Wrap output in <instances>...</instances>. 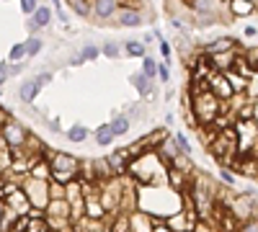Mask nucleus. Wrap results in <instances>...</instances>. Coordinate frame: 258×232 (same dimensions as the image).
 <instances>
[{"instance_id": "f257e3e1", "label": "nucleus", "mask_w": 258, "mask_h": 232, "mask_svg": "<svg viewBox=\"0 0 258 232\" xmlns=\"http://www.w3.org/2000/svg\"><path fill=\"white\" fill-rule=\"evenodd\" d=\"M126 176L137 186H168V163L158 150H147L145 155L132 160Z\"/></svg>"}, {"instance_id": "f03ea898", "label": "nucleus", "mask_w": 258, "mask_h": 232, "mask_svg": "<svg viewBox=\"0 0 258 232\" xmlns=\"http://www.w3.org/2000/svg\"><path fill=\"white\" fill-rule=\"evenodd\" d=\"M188 114L194 116L197 126H212L222 116V101L212 91H197L188 98Z\"/></svg>"}, {"instance_id": "7ed1b4c3", "label": "nucleus", "mask_w": 258, "mask_h": 232, "mask_svg": "<svg viewBox=\"0 0 258 232\" xmlns=\"http://www.w3.org/2000/svg\"><path fill=\"white\" fill-rule=\"evenodd\" d=\"M207 150L212 158H217L220 165L230 168L232 160L240 155V144H238V134H235V126H225V129H220L217 134H214V139L207 144Z\"/></svg>"}, {"instance_id": "20e7f679", "label": "nucleus", "mask_w": 258, "mask_h": 232, "mask_svg": "<svg viewBox=\"0 0 258 232\" xmlns=\"http://www.w3.org/2000/svg\"><path fill=\"white\" fill-rule=\"evenodd\" d=\"M188 11L197 21V26H212V24H220V21H230L232 16L227 8V0H191Z\"/></svg>"}, {"instance_id": "39448f33", "label": "nucleus", "mask_w": 258, "mask_h": 232, "mask_svg": "<svg viewBox=\"0 0 258 232\" xmlns=\"http://www.w3.org/2000/svg\"><path fill=\"white\" fill-rule=\"evenodd\" d=\"M21 188H24V194L29 196L31 206L41 209V212L49 206V201H52V181L34 178L31 173H24V178H21Z\"/></svg>"}, {"instance_id": "423d86ee", "label": "nucleus", "mask_w": 258, "mask_h": 232, "mask_svg": "<svg viewBox=\"0 0 258 232\" xmlns=\"http://www.w3.org/2000/svg\"><path fill=\"white\" fill-rule=\"evenodd\" d=\"M49 163H52V181L68 186L70 181L80 178V160H78L75 155L57 150V152L49 158Z\"/></svg>"}, {"instance_id": "0eeeda50", "label": "nucleus", "mask_w": 258, "mask_h": 232, "mask_svg": "<svg viewBox=\"0 0 258 232\" xmlns=\"http://www.w3.org/2000/svg\"><path fill=\"white\" fill-rule=\"evenodd\" d=\"M235 134H238L240 155H258V121L255 119H235Z\"/></svg>"}, {"instance_id": "6e6552de", "label": "nucleus", "mask_w": 258, "mask_h": 232, "mask_svg": "<svg viewBox=\"0 0 258 232\" xmlns=\"http://www.w3.org/2000/svg\"><path fill=\"white\" fill-rule=\"evenodd\" d=\"M29 137H31V132L26 129L24 124H21L18 119H11L3 129H0V139H3L11 150H18V147H26V142H29Z\"/></svg>"}, {"instance_id": "1a4fd4ad", "label": "nucleus", "mask_w": 258, "mask_h": 232, "mask_svg": "<svg viewBox=\"0 0 258 232\" xmlns=\"http://www.w3.org/2000/svg\"><path fill=\"white\" fill-rule=\"evenodd\" d=\"M197 222H199L197 209H194V206H183L181 212L170 214V217L165 219V229H168V232H194Z\"/></svg>"}, {"instance_id": "9d476101", "label": "nucleus", "mask_w": 258, "mask_h": 232, "mask_svg": "<svg viewBox=\"0 0 258 232\" xmlns=\"http://www.w3.org/2000/svg\"><path fill=\"white\" fill-rule=\"evenodd\" d=\"M111 24H114V26H124V29H140V26L145 24V16H142V11L135 8V6H121V8L116 11V16H114Z\"/></svg>"}, {"instance_id": "9b49d317", "label": "nucleus", "mask_w": 258, "mask_h": 232, "mask_svg": "<svg viewBox=\"0 0 258 232\" xmlns=\"http://www.w3.org/2000/svg\"><path fill=\"white\" fill-rule=\"evenodd\" d=\"M91 3H93V21L96 24H111L124 0H91Z\"/></svg>"}, {"instance_id": "f8f14e48", "label": "nucleus", "mask_w": 258, "mask_h": 232, "mask_svg": "<svg viewBox=\"0 0 258 232\" xmlns=\"http://www.w3.org/2000/svg\"><path fill=\"white\" fill-rule=\"evenodd\" d=\"M209 91L217 96L220 101H230V98L235 96V88L230 86L227 75H225V72H217V70L209 75Z\"/></svg>"}, {"instance_id": "ddd939ff", "label": "nucleus", "mask_w": 258, "mask_h": 232, "mask_svg": "<svg viewBox=\"0 0 258 232\" xmlns=\"http://www.w3.org/2000/svg\"><path fill=\"white\" fill-rule=\"evenodd\" d=\"M232 49H238V41H235L232 36H217V39L207 41V44L202 47V52H204L207 57H214V54H225V52H232Z\"/></svg>"}, {"instance_id": "4468645a", "label": "nucleus", "mask_w": 258, "mask_h": 232, "mask_svg": "<svg viewBox=\"0 0 258 232\" xmlns=\"http://www.w3.org/2000/svg\"><path fill=\"white\" fill-rule=\"evenodd\" d=\"M73 229H75V232H109V222L85 214V217H80V219L73 222Z\"/></svg>"}, {"instance_id": "2eb2a0df", "label": "nucleus", "mask_w": 258, "mask_h": 232, "mask_svg": "<svg viewBox=\"0 0 258 232\" xmlns=\"http://www.w3.org/2000/svg\"><path fill=\"white\" fill-rule=\"evenodd\" d=\"M6 204L13 209V212H18L21 217L31 212V201H29V196L24 194V188H16L13 194H8V196H6Z\"/></svg>"}, {"instance_id": "dca6fc26", "label": "nucleus", "mask_w": 258, "mask_h": 232, "mask_svg": "<svg viewBox=\"0 0 258 232\" xmlns=\"http://www.w3.org/2000/svg\"><path fill=\"white\" fill-rule=\"evenodd\" d=\"M129 80H132V86L137 88V93H140L142 98H150V101L155 98V80H150L145 72H135Z\"/></svg>"}, {"instance_id": "f3484780", "label": "nucleus", "mask_w": 258, "mask_h": 232, "mask_svg": "<svg viewBox=\"0 0 258 232\" xmlns=\"http://www.w3.org/2000/svg\"><path fill=\"white\" fill-rule=\"evenodd\" d=\"M109 163H111L116 176H126L129 173V165H132V155L126 152V147H121V150H116L114 155H109Z\"/></svg>"}, {"instance_id": "a211bd4d", "label": "nucleus", "mask_w": 258, "mask_h": 232, "mask_svg": "<svg viewBox=\"0 0 258 232\" xmlns=\"http://www.w3.org/2000/svg\"><path fill=\"white\" fill-rule=\"evenodd\" d=\"M227 8H230L232 18H248L258 11V6L250 3V0H227Z\"/></svg>"}, {"instance_id": "6ab92c4d", "label": "nucleus", "mask_w": 258, "mask_h": 232, "mask_svg": "<svg viewBox=\"0 0 258 232\" xmlns=\"http://www.w3.org/2000/svg\"><path fill=\"white\" fill-rule=\"evenodd\" d=\"M93 171H96V181H98V183H106V181L116 178L109 158H96V160H93Z\"/></svg>"}, {"instance_id": "aec40b11", "label": "nucleus", "mask_w": 258, "mask_h": 232, "mask_svg": "<svg viewBox=\"0 0 258 232\" xmlns=\"http://www.w3.org/2000/svg\"><path fill=\"white\" fill-rule=\"evenodd\" d=\"M39 91H41V88L36 86V80L29 78V80H24V83L18 86V98L24 101V103H34V98L39 96Z\"/></svg>"}, {"instance_id": "412c9836", "label": "nucleus", "mask_w": 258, "mask_h": 232, "mask_svg": "<svg viewBox=\"0 0 258 232\" xmlns=\"http://www.w3.org/2000/svg\"><path fill=\"white\" fill-rule=\"evenodd\" d=\"M158 152H160V158L170 165V163H173L176 158H181V150H178V144H176V139L173 137H170V139H165L160 147H158Z\"/></svg>"}, {"instance_id": "4be33fe9", "label": "nucleus", "mask_w": 258, "mask_h": 232, "mask_svg": "<svg viewBox=\"0 0 258 232\" xmlns=\"http://www.w3.org/2000/svg\"><path fill=\"white\" fill-rule=\"evenodd\" d=\"M34 178H44V181H52V163L47 158H39L34 165H31V171H29Z\"/></svg>"}, {"instance_id": "5701e85b", "label": "nucleus", "mask_w": 258, "mask_h": 232, "mask_svg": "<svg viewBox=\"0 0 258 232\" xmlns=\"http://www.w3.org/2000/svg\"><path fill=\"white\" fill-rule=\"evenodd\" d=\"M114 137H116V134H114V129H111V124H101L98 129L93 132V139H96L98 147H109V144L114 142Z\"/></svg>"}, {"instance_id": "b1692460", "label": "nucleus", "mask_w": 258, "mask_h": 232, "mask_svg": "<svg viewBox=\"0 0 258 232\" xmlns=\"http://www.w3.org/2000/svg\"><path fill=\"white\" fill-rule=\"evenodd\" d=\"M109 232H135V229H132V217L124 214V212H119L116 219L109 222Z\"/></svg>"}, {"instance_id": "393cba45", "label": "nucleus", "mask_w": 258, "mask_h": 232, "mask_svg": "<svg viewBox=\"0 0 258 232\" xmlns=\"http://www.w3.org/2000/svg\"><path fill=\"white\" fill-rule=\"evenodd\" d=\"M52 16H54V11H52L49 6H44V3H41V6L34 11V16H31V18L36 21V24H39L41 29H47V26L52 24Z\"/></svg>"}, {"instance_id": "a878e982", "label": "nucleus", "mask_w": 258, "mask_h": 232, "mask_svg": "<svg viewBox=\"0 0 258 232\" xmlns=\"http://www.w3.org/2000/svg\"><path fill=\"white\" fill-rule=\"evenodd\" d=\"M170 137H173L170 132H165V129H155L150 137H142V139H145V144H147V150H158V147H160L165 139H170Z\"/></svg>"}, {"instance_id": "bb28decb", "label": "nucleus", "mask_w": 258, "mask_h": 232, "mask_svg": "<svg viewBox=\"0 0 258 232\" xmlns=\"http://www.w3.org/2000/svg\"><path fill=\"white\" fill-rule=\"evenodd\" d=\"M68 3L80 18H93V3L91 0H68Z\"/></svg>"}, {"instance_id": "cd10ccee", "label": "nucleus", "mask_w": 258, "mask_h": 232, "mask_svg": "<svg viewBox=\"0 0 258 232\" xmlns=\"http://www.w3.org/2000/svg\"><path fill=\"white\" fill-rule=\"evenodd\" d=\"M109 124H111L114 134H116V137H121V134H126V132H129V126H132V119H129L126 114H121V116H114Z\"/></svg>"}, {"instance_id": "c85d7f7f", "label": "nucleus", "mask_w": 258, "mask_h": 232, "mask_svg": "<svg viewBox=\"0 0 258 232\" xmlns=\"http://www.w3.org/2000/svg\"><path fill=\"white\" fill-rule=\"evenodd\" d=\"M88 129H85V126L83 124H75V126H70V129H68V134H64V137H68L70 142H75V144H80V142H85V139H88Z\"/></svg>"}, {"instance_id": "c756f323", "label": "nucleus", "mask_w": 258, "mask_h": 232, "mask_svg": "<svg viewBox=\"0 0 258 232\" xmlns=\"http://www.w3.org/2000/svg\"><path fill=\"white\" fill-rule=\"evenodd\" d=\"M124 54L126 57H147V52H145V44H142V41H132V39H129V41H124Z\"/></svg>"}, {"instance_id": "7c9ffc66", "label": "nucleus", "mask_w": 258, "mask_h": 232, "mask_svg": "<svg viewBox=\"0 0 258 232\" xmlns=\"http://www.w3.org/2000/svg\"><path fill=\"white\" fill-rule=\"evenodd\" d=\"M101 52H103V57H109V59H119L124 47L119 44V41H106V44L101 47Z\"/></svg>"}, {"instance_id": "2f4dec72", "label": "nucleus", "mask_w": 258, "mask_h": 232, "mask_svg": "<svg viewBox=\"0 0 258 232\" xmlns=\"http://www.w3.org/2000/svg\"><path fill=\"white\" fill-rule=\"evenodd\" d=\"M158 65H160V62H155L150 54H147V57H142V72H145L150 80H155V78H158Z\"/></svg>"}, {"instance_id": "473e14b6", "label": "nucleus", "mask_w": 258, "mask_h": 232, "mask_svg": "<svg viewBox=\"0 0 258 232\" xmlns=\"http://www.w3.org/2000/svg\"><path fill=\"white\" fill-rule=\"evenodd\" d=\"M173 139H176V144H178V150H181V155H186V158H191V142H188V137H186V132H176L173 134Z\"/></svg>"}, {"instance_id": "72a5a7b5", "label": "nucleus", "mask_w": 258, "mask_h": 232, "mask_svg": "<svg viewBox=\"0 0 258 232\" xmlns=\"http://www.w3.org/2000/svg\"><path fill=\"white\" fill-rule=\"evenodd\" d=\"M243 59L248 62V67H250L253 72H258V44H255V47H248V49L243 52Z\"/></svg>"}, {"instance_id": "f704fd0d", "label": "nucleus", "mask_w": 258, "mask_h": 232, "mask_svg": "<svg viewBox=\"0 0 258 232\" xmlns=\"http://www.w3.org/2000/svg\"><path fill=\"white\" fill-rule=\"evenodd\" d=\"M8 57H11V62H24V57H29V52H26V41H21V44H13Z\"/></svg>"}, {"instance_id": "c9c22d12", "label": "nucleus", "mask_w": 258, "mask_h": 232, "mask_svg": "<svg viewBox=\"0 0 258 232\" xmlns=\"http://www.w3.org/2000/svg\"><path fill=\"white\" fill-rule=\"evenodd\" d=\"M41 47H44V41H41L39 36H29V39H26V52H29V57H36V54L41 52Z\"/></svg>"}, {"instance_id": "e433bc0d", "label": "nucleus", "mask_w": 258, "mask_h": 232, "mask_svg": "<svg viewBox=\"0 0 258 232\" xmlns=\"http://www.w3.org/2000/svg\"><path fill=\"white\" fill-rule=\"evenodd\" d=\"M80 54H83L85 62H91V59H98L103 52H101V47H96V44H85V47L80 49Z\"/></svg>"}, {"instance_id": "4c0bfd02", "label": "nucleus", "mask_w": 258, "mask_h": 232, "mask_svg": "<svg viewBox=\"0 0 258 232\" xmlns=\"http://www.w3.org/2000/svg\"><path fill=\"white\" fill-rule=\"evenodd\" d=\"M220 181L225 183V186H235V173H232V168H220Z\"/></svg>"}, {"instance_id": "58836bf2", "label": "nucleus", "mask_w": 258, "mask_h": 232, "mask_svg": "<svg viewBox=\"0 0 258 232\" xmlns=\"http://www.w3.org/2000/svg\"><path fill=\"white\" fill-rule=\"evenodd\" d=\"M39 6H41L39 0H21V13H26V16H34V11H36Z\"/></svg>"}, {"instance_id": "ea45409f", "label": "nucleus", "mask_w": 258, "mask_h": 232, "mask_svg": "<svg viewBox=\"0 0 258 232\" xmlns=\"http://www.w3.org/2000/svg\"><path fill=\"white\" fill-rule=\"evenodd\" d=\"M238 232H258V214H255V217H250L248 222H240Z\"/></svg>"}, {"instance_id": "a19ab883", "label": "nucleus", "mask_w": 258, "mask_h": 232, "mask_svg": "<svg viewBox=\"0 0 258 232\" xmlns=\"http://www.w3.org/2000/svg\"><path fill=\"white\" fill-rule=\"evenodd\" d=\"M158 47H160V57H163L165 62H168L170 57H173V47H170L165 39H160V41H158Z\"/></svg>"}, {"instance_id": "79ce46f5", "label": "nucleus", "mask_w": 258, "mask_h": 232, "mask_svg": "<svg viewBox=\"0 0 258 232\" xmlns=\"http://www.w3.org/2000/svg\"><path fill=\"white\" fill-rule=\"evenodd\" d=\"M158 80H160V83H168V80H170V67H168V62H160V65H158Z\"/></svg>"}, {"instance_id": "37998d69", "label": "nucleus", "mask_w": 258, "mask_h": 232, "mask_svg": "<svg viewBox=\"0 0 258 232\" xmlns=\"http://www.w3.org/2000/svg\"><path fill=\"white\" fill-rule=\"evenodd\" d=\"M194 232H217V229H214V222H209V219H199L197 227H194Z\"/></svg>"}, {"instance_id": "c03bdc74", "label": "nucleus", "mask_w": 258, "mask_h": 232, "mask_svg": "<svg viewBox=\"0 0 258 232\" xmlns=\"http://www.w3.org/2000/svg\"><path fill=\"white\" fill-rule=\"evenodd\" d=\"M34 80H36L39 88H44V86H49V83H52V72H39Z\"/></svg>"}, {"instance_id": "a18cd8bd", "label": "nucleus", "mask_w": 258, "mask_h": 232, "mask_svg": "<svg viewBox=\"0 0 258 232\" xmlns=\"http://www.w3.org/2000/svg\"><path fill=\"white\" fill-rule=\"evenodd\" d=\"M26 31H29V34H31V36H36V31H41V26H39V24H36V21H34V18H31V16H29V18H26Z\"/></svg>"}, {"instance_id": "49530a36", "label": "nucleus", "mask_w": 258, "mask_h": 232, "mask_svg": "<svg viewBox=\"0 0 258 232\" xmlns=\"http://www.w3.org/2000/svg\"><path fill=\"white\" fill-rule=\"evenodd\" d=\"M11 119H13V116H11V111L0 106V129H3V126H6V124H8Z\"/></svg>"}, {"instance_id": "de8ad7c7", "label": "nucleus", "mask_w": 258, "mask_h": 232, "mask_svg": "<svg viewBox=\"0 0 258 232\" xmlns=\"http://www.w3.org/2000/svg\"><path fill=\"white\" fill-rule=\"evenodd\" d=\"M21 70H24V62H11L8 65V75H18Z\"/></svg>"}, {"instance_id": "09e8293b", "label": "nucleus", "mask_w": 258, "mask_h": 232, "mask_svg": "<svg viewBox=\"0 0 258 232\" xmlns=\"http://www.w3.org/2000/svg\"><path fill=\"white\" fill-rule=\"evenodd\" d=\"M243 36H245V39H255V36H258V29H255V26H245V29H243Z\"/></svg>"}, {"instance_id": "8fccbe9b", "label": "nucleus", "mask_w": 258, "mask_h": 232, "mask_svg": "<svg viewBox=\"0 0 258 232\" xmlns=\"http://www.w3.org/2000/svg\"><path fill=\"white\" fill-rule=\"evenodd\" d=\"M8 78H11V75H8V65H0V86H3Z\"/></svg>"}, {"instance_id": "3c124183", "label": "nucleus", "mask_w": 258, "mask_h": 232, "mask_svg": "<svg viewBox=\"0 0 258 232\" xmlns=\"http://www.w3.org/2000/svg\"><path fill=\"white\" fill-rule=\"evenodd\" d=\"M83 62H85V59H83V54L78 52V54H75V57L70 59V65H73V67H78V65H83Z\"/></svg>"}, {"instance_id": "603ef678", "label": "nucleus", "mask_w": 258, "mask_h": 232, "mask_svg": "<svg viewBox=\"0 0 258 232\" xmlns=\"http://www.w3.org/2000/svg\"><path fill=\"white\" fill-rule=\"evenodd\" d=\"M52 6H54V13L62 11V0H52Z\"/></svg>"}, {"instance_id": "864d4df0", "label": "nucleus", "mask_w": 258, "mask_h": 232, "mask_svg": "<svg viewBox=\"0 0 258 232\" xmlns=\"http://www.w3.org/2000/svg\"><path fill=\"white\" fill-rule=\"evenodd\" d=\"M3 212H6V199H0V217H3Z\"/></svg>"}, {"instance_id": "5fc2aeb1", "label": "nucleus", "mask_w": 258, "mask_h": 232, "mask_svg": "<svg viewBox=\"0 0 258 232\" xmlns=\"http://www.w3.org/2000/svg\"><path fill=\"white\" fill-rule=\"evenodd\" d=\"M186 3H191V0H186Z\"/></svg>"}, {"instance_id": "6e6d98bb", "label": "nucleus", "mask_w": 258, "mask_h": 232, "mask_svg": "<svg viewBox=\"0 0 258 232\" xmlns=\"http://www.w3.org/2000/svg\"><path fill=\"white\" fill-rule=\"evenodd\" d=\"M255 178H258V173H255Z\"/></svg>"}, {"instance_id": "4d7b16f0", "label": "nucleus", "mask_w": 258, "mask_h": 232, "mask_svg": "<svg viewBox=\"0 0 258 232\" xmlns=\"http://www.w3.org/2000/svg\"><path fill=\"white\" fill-rule=\"evenodd\" d=\"M0 96H3V93H0Z\"/></svg>"}, {"instance_id": "13d9d810", "label": "nucleus", "mask_w": 258, "mask_h": 232, "mask_svg": "<svg viewBox=\"0 0 258 232\" xmlns=\"http://www.w3.org/2000/svg\"><path fill=\"white\" fill-rule=\"evenodd\" d=\"M39 3H41V0H39Z\"/></svg>"}]
</instances>
